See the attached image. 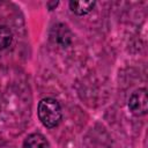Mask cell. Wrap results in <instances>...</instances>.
Here are the masks:
<instances>
[{"instance_id": "cell-1", "label": "cell", "mask_w": 148, "mask_h": 148, "mask_svg": "<svg viewBox=\"0 0 148 148\" xmlns=\"http://www.w3.org/2000/svg\"><path fill=\"white\" fill-rule=\"evenodd\" d=\"M38 119L46 128L57 127L62 118V111L59 102L52 97H45L39 101L37 106Z\"/></svg>"}, {"instance_id": "cell-2", "label": "cell", "mask_w": 148, "mask_h": 148, "mask_svg": "<svg viewBox=\"0 0 148 148\" xmlns=\"http://www.w3.org/2000/svg\"><path fill=\"white\" fill-rule=\"evenodd\" d=\"M128 109L132 114L136 117H142L148 111V97L147 89L139 88L133 91L128 98Z\"/></svg>"}, {"instance_id": "cell-3", "label": "cell", "mask_w": 148, "mask_h": 148, "mask_svg": "<svg viewBox=\"0 0 148 148\" xmlns=\"http://www.w3.org/2000/svg\"><path fill=\"white\" fill-rule=\"evenodd\" d=\"M72 31L64 23H58L50 31V40L60 47H67L72 43Z\"/></svg>"}, {"instance_id": "cell-4", "label": "cell", "mask_w": 148, "mask_h": 148, "mask_svg": "<svg viewBox=\"0 0 148 148\" xmlns=\"http://www.w3.org/2000/svg\"><path fill=\"white\" fill-rule=\"evenodd\" d=\"M22 148H50V143L42 133H31L24 139Z\"/></svg>"}, {"instance_id": "cell-5", "label": "cell", "mask_w": 148, "mask_h": 148, "mask_svg": "<svg viewBox=\"0 0 148 148\" xmlns=\"http://www.w3.org/2000/svg\"><path fill=\"white\" fill-rule=\"evenodd\" d=\"M68 5L72 13L79 16H83L94 9L96 2L95 1H69Z\"/></svg>"}, {"instance_id": "cell-6", "label": "cell", "mask_w": 148, "mask_h": 148, "mask_svg": "<svg viewBox=\"0 0 148 148\" xmlns=\"http://www.w3.org/2000/svg\"><path fill=\"white\" fill-rule=\"evenodd\" d=\"M13 38V32L8 27H0V51H3L12 45Z\"/></svg>"}]
</instances>
